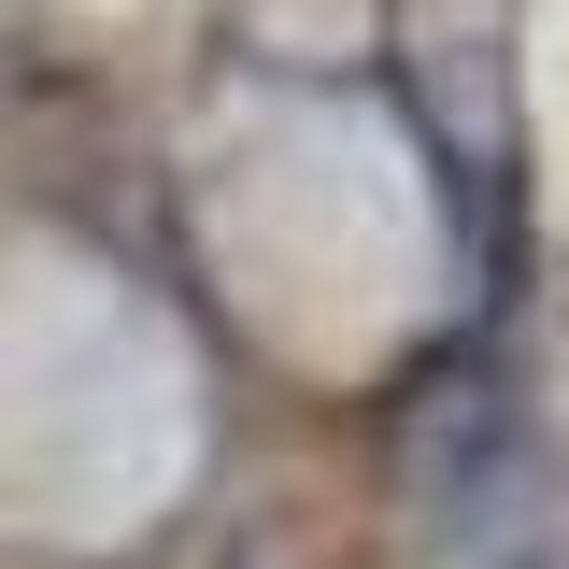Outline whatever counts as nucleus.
Wrapping results in <instances>:
<instances>
[{"label":"nucleus","instance_id":"f257e3e1","mask_svg":"<svg viewBox=\"0 0 569 569\" xmlns=\"http://www.w3.org/2000/svg\"><path fill=\"white\" fill-rule=\"evenodd\" d=\"M399 498L427 569H569V470L485 370L399 399Z\"/></svg>","mask_w":569,"mask_h":569}]
</instances>
